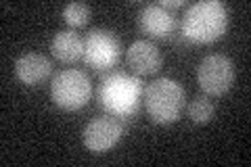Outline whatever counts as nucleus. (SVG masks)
I'll use <instances>...</instances> for the list:
<instances>
[{
    "label": "nucleus",
    "instance_id": "nucleus-1",
    "mask_svg": "<svg viewBox=\"0 0 251 167\" xmlns=\"http://www.w3.org/2000/svg\"><path fill=\"white\" fill-rule=\"evenodd\" d=\"M228 27V11L218 0H203L188 6L182 17V36L195 44H209L222 38Z\"/></svg>",
    "mask_w": 251,
    "mask_h": 167
},
{
    "label": "nucleus",
    "instance_id": "nucleus-2",
    "mask_svg": "<svg viewBox=\"0 0 251 167\" xmlns=\"http://www.w3.org/2000/svg\"><path fill=\"white\" fill-rule=\"evenodd\" d=\"M143 84L136 75L113 73L103 79L99 88V100L109 115L113 117H132L140 107Z\"/></svg>",
    "mask_w": 251,
    "mask_h": 167
},
{
    "label": "nucleus",
    "instance_id": "nucleus-3",
    "mask_svg": "<svg viewBox=\"0 0 251 167\" xmlns=\"http://www.w3.org/2000/svg\"><path fill=\"white\" fill-rule=\"evenodd\" d=\"M184 88L170 77H159L145 90V109L155 123H174L178 121L184 109Z\"/></svg>",
    "mask_w": 251,
    "mask_h": 167
},
{
    "label": "nucleus",
    "instance_id": "nucleus-4",
    "mask_svg": "<svg viewBox=\"0 0 251 167\" xmlns=\"http://www.w3.org/2000/svg\"><path fill=\"white\" fill-rule=\"evenodd\" d=\"M54 105L63 111H77L86 107L92 96V84L88 75L80 69H65L54 75L50 84Z\"/></svg>",
    "mask_w": 251,
    "mask_h": 167
},
{
    "label": "nucleus",
    "instance_id": "nucleus-5",
    "mask_svg": "<svg viewBox=\"0 0 251 167\" xmlns=\"http://www.w3.org/2000/svg\"><path fill=\"white\" fill-rule=\"evenodd\" d=\"M197 82L207 96H222L234 82V65L224 54H209L197 69Z\"/></svg>",
    "mask_w": 251,
    "mask_h": 167
},
{
    "label": "nucleus",
    "instance_id": "nucleus-6",
    "mask_svg": "<svg viewBox=\"0 0 251 167\" xmlns=\"http://www.w3.org/2000/svg\"><path fill=\"white\" fill-rule=\"evenodd\" d=\"M120 40L107 29H92L84 40V61L99 71L115 67L120 61Z\"/></svg>",
    "mask_w": 251,
    "mask_h": 167
},
{
    "label": "nucleus",
    "instance_id": "nucleus-7",
    "mask_svg": "<svg viewBox=\"0 0 251 167\" xmlns=\"http://www.w3.org/2000/svg\"><path fill=\"white\" fill-rule=\"evenodd\" d=\"M124 136V125L117 117L113 115H105V117H97L84 128V144L92 153H107L111 150L117 142Z\"/></svg>",
    "mask_w": 251,
    "mask_h": 167
},
{
    "label": "nucleus",
    "instance_id": "nucleus-8",
    "mask_svg": "<svg viewBox=\"0 0 251 167\" xmlns=\"http://www.w3.org/2000/svg\"><path fill=\"white\" fill-rule=\"evenodd\" d=\"M126 61L128 67L138 75H151L161 67V52L153 42L147 40H138V42L130 44L126 50Z\"/></svg>",
    "mask_w": 251,
    "mask_h": 167
},
{
    "label": "nucleus",
    "instance_id": "nucleus-9",
    "mask_svg": "<svg viewBox=\"0 0 251 167\" xmlns=\"http://www.w3.org/2000/svg\"><path fill=\"white\" fill-rule=\"evenodd\" d=\"M138 27L151 38H168L176 29V19L159 4H149L138 13Z\"/></svg>",
    "mask_w": 251,
    "mask_h": 167
},
{
    "label": "nucleus",
    "instance_id": "nucleus-10",
    "mask_svg": "<svg viewBox=\"0 0 251 167\" xmlns=\"http://www.w3.org/2000/svg\"><path fill=\"white\" fill-rule=\"evenodd\" d=\"M50 71H52L50 61L44 54H38V52L23 54V57H19L17 65H15V73H17L19 82L25 86H36L44 82L50 75Z\"/></svg>",
    "mask_w": 251,
    "mask_h": 167
},
{
    "label": "nucleus",
    "instance_id": "nucleus-11",
    "mask_svg": "<svg viewBox=\"0 0 251 167\" xmlns=\"http://www.w3.org/2000/svg\"><path fill=\"white\" fill-rule=\"evenodd\" d=\"M50 50L54 54V59H59L61 63H75L77 59L84 57V40L72 29L59 31L52 38Z\"/></svg>",
    "mask_w": 251,
    "mask_h": 167
},
{
    "label": "nucleus",
    "instance_id": "nucleus-12",
    "mask_svg": "<svg viewBox=\"0 0 251 167\" xmlns=\"http://www.w3.org/2000/svg\"><path fill=\"white\" fill-rule=\"evenodd\" d=\"M214 102L209 100V96H195L191 107H188V115H191V119L195 123H207L214 119Z\"/></svg>",
    "mask_w": 251,
    "mask_h": 167
},
{
    "label": "nucleus",
    "instance_id": "nucleus-13",
    "mask_svg": "<svg viewBox=\"0 0 251 167\" xmlns=\"http://www.w3.org/2000/svg\"><path fill=\"white\" fill-rule=\"evenodd\" d=\"M90 17V9L82 2H72L63 9V19L69 27H84L88 23Z\"/></svg>",
    "mask_w": 251,
    "mask_h": 167
},
{
    "label": "nucleus",
    "instance_id": "nucleus-14",
    "mask_svg": "<svg viewBox=\"0 0 251 167\" xmlns=\"http://www.w3.org/2000/svg\"><path fill=\"white\" fill-rule=\"evenodd\" d=\"M157 4H159L161 9H166V11H172V9H180L184 2H182V0H159Z\"/></svg>",
    "mask_w": 251,
    "mask_h": 167
}]
</instances>
